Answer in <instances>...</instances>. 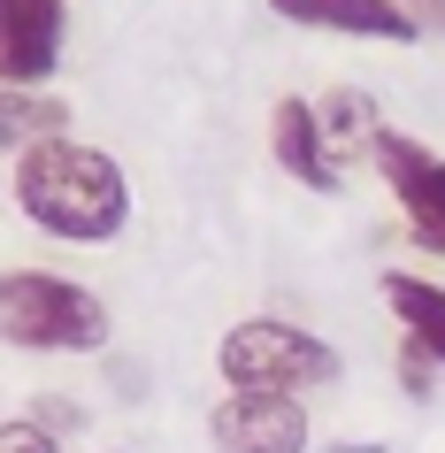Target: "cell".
Segmentation results:
<instances>
[{
    "label": "cell",
    "instance_id": "1",
    "mask_svg": "<svg viewBox=\"0 0 445 453\" xmlns=\"http://www.w3.org/2000/svg\"><path fill=\"white\" fill-rule=\"evenodd\" d=\"M8 200L39 239L62 246H108L131 223V177L108 146L85 139H39L8 162Z\"/></svg>",
    "mask_w": 445,
    "mask_h": 453
},
{
    "label": "cell",
    "instance_id": "2",
    "mask_svg": "<svg viewBox=\"0 0 445 453\" xmlns=\"http://www.w3.org/2000/svg\"><path fill=\"white\" fill-rule=\"evenodd\" d=\"M0 338L16 354H100L116 323L93 285L54 277V269H8L0 277Z\"/></svg>",
    "mask_w": 445,
    "mask_h": 453
},
{
    "label": "cell",
    "instance_id": "3",
    "mask_svg": "<svg viewBox=\"0 0 445 453\" xmlns=\"http://www.w3.org/2000/svg\"><path fill=\"white\" fill-rule=\"evenodd\" d=\"M215 377H223V392H292V400H307V392L338 384V346L284 323V315H246L215 346Z\"/></svg>",
    "mask_w": 445,
    "mask_h": 453
},
{
    "label": "cell",
    "instance_id": "4",
    "mask_svg": "<svg viewBox=\"0 0 445 453\" xmlns=\"http://www.w3.org/2000/svg\"><path fill=\"white\" fill-rule=\"evenodd\" d=\"M369 169L392 185L399 215H407V239L445 262V154H430V146L407 139V131H376Z\"/></svg>",
    "mask_w": 445,
    "mask_h": 453
},
{
    "label": "cell",
    "instance_id": "5",
    "mask_svg": "<svg viewBox=\"0 0 445 453\" xmlns=\"http://www.w3.org/2000/svg\"><path fill=\"white\" fill-rule=\"evenodd\" d=\"M208 446L215 453H315V423H307V400H292V392H223L208 415Z\"/></svg>",
    "mask_w": 445,
    "mask_h": 453
},
{
    "label": "cell",
    "instance_id": "6",
    "mask_svg": "<svg viewBox=\"0 0 445 453\" xmlns=\"http://www.w3.org/2000/svg\"><path fill=\"white\" fill-rule=\"evenodd\" d=\"M70 39V0H0V77L8 85H47L62 70Z\"/></svg>",
    "mask_w": 445,
    "mask_h": 453
},
{
    "label": "cell",
    "instance_id": "7",
    "mask_svg": "<svg viewBox=\"0 0 445 453\" xmlns=\"http://www.w3.org/2000/svg\"><path fill=\"white\" fill-rule=\"evenodd\" d=\"M269 154H277L284 177H300V185L323 192V200L346 192V169H338V154H330V139H323V108H315V100L284 93L277 108H269Z\"/></svg>",
    "mask_w": 445,
    "mask_h": 453
},
{
    "label": "cell",
    "instance_id": "8",
    "mask_svg": "<svg viewBox=\"0 0 445 453\" xmlns=\"http://www.w3.org/2000/svg\"><path fill=\"white\" fill-rule=\"evenodd\" d=\"M269 8H277L284 24H300V31H346V39H376V47L422 39L399 0H269Z\"/></svg>",
    "mask_w": 445,
    "mask_h": 453
},
{
    "label": "cell",
    "instance_id": "9",
    "mask_svg": "<svg viewBox=\"0 0 445 453\" xmlns=\"http://www.w3.org/2000/svg\"><path fill=\"white\" fill-rule=\"evenodd\" d=\"M39 139H70V108L54 93H39V85H8V100H0V146H8V162L31 154Z\"/></svg>",
    "mask_w": 445,
    "mask_h": 453
},
{
    "label": "cell",
    "instance_id": "10",
    "mask_svg": "<svg viewBox=\"0 0 445 453\" xmlns=\"http://www.w3.org/2000/svg\"><path fill=\"white\" fill-rule=\"evenodd\" d=\"M384 300H392L399 331L422 338V346L445 361V285H430L422 269H384Z\"/></svg>",
    "mask_w": 445,
    "mask_h": 453
},
{
    "label": "cell",
    "instance_id": "11",
    "mask_svg": "<svg viewBox=\"0 0 445 453\" xmlns=\"http://www.w3.org/2000/svg\"><path fill=\"white\" fill-rule=\"evenodd\" d=\"M376 100L369 93H353V85H338V93L323 100V139H330V154H338V169L353 162V154H369L376 146Z\"/></svg>",
    "mask_w": 445,
    "mask_h": 453
},
{
    "label": "cell",
    "instance_id": "12",
    "mask_svg": "<svg viewBox=\"0 0 445 453\" xmlns=\"http://www.w3.org/2000/svg\"><path fill=\"white\" fill-rule=\"evenodd\" d=\"M392 377H399V392L415 407H430L438 400V384H445V361L422 346V338H399V361H392Z\"/></svg>",
    "mask_w": 445,
    "mask_h": 453
},
{
    "label": "cell",
    "instance_id": "13",
    "mask_svg": "<svg viewBox=\"0 0 445 453\" xmlns=\"http://www.w3.org/2000/svg\"><path fill=\"white\" fill-rule=\"evenodd\" d=\"M62 446H70V438H54L47 423H31L24 407H16V415L0 423V453H62Z\"/></svg>",
    "mask_w": 445,
    "mask_h": 453
},
{
    "label": "cell",
    "instance_id": "14",
    "mask_svg": "<svg viewBox=\"0 0 445 453\" xmlns=\"http://www.w3.org/2000/svg\"><path fill=\"white\" fill-rule=\"evenodd\" d=\"M24 415H31V423H47L54 438H77V430L93 423V415H85L77 400H62V392H39V400H24Z\"/></svg>",
    "mask_w": 445,
    "mask_h": 453
},
{
    "label": "cell",
    "instance_id": "15",
    "mask_svg": "<svg viewBox=\"0 0 445 453\" xmlns=\"http://www.w3.org/2000/svg\"><path fill=\"white\" fill-rule=\"evenodd\" d=\"M108 384H116V392H123V400H131V407L146 400V369H139V361H123V354L108 361Z\"/></svg>",
    "mask_w": 445,
    "mask_h": 453
},
{
    "label": "cell",
    "instance_id": "16",
    "mask_svg": "<svg viewBox=\"0 0 445 453\" xmlns=\"http://www.w3.org/2000/svg\"><path fill=\"white\" fill-rule=\"evenodd\" d=\"M407 16H415V31H438L445 39V0H399Z\"/></svg>",
    "mask_w": 445,
    "mask_h": 453
},
{
    "label": "cell",
    "instance_id": "17",
    "mask_svg": "<svg viewBox=\"0 0 445 453\" xmlns=\"http://www.w3.org/2000/svg\"><path fill=\"white\" fill-rule=\"evenodd\" d=\"M330 453H392V446H376V438H346V446H330Z\"/></svg>",
    "mask_w": 445,
    "mask_h": 453
}]
</instances>
